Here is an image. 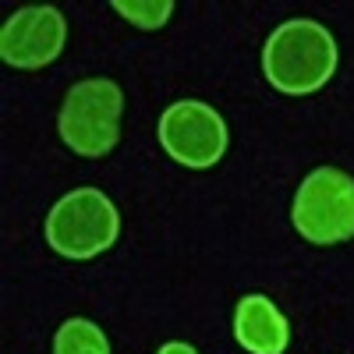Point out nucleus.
<instances>
[{
	"instance_id": "nucleus-4",
	"label": "nucleus",
	"mask_w": 354,
	"mask_h": 354,
	"mask_svg": "<svg viewBox=\"0 0 354 354\" xmlns=\"http://www.w3.org/2000/svg\"><path fill=\"white\" fill-rule=\"evenodd\" d=\"M121 234V213L100 188H75L50 209L46 241L68 259H96Z\"/></svg>"
},
{
	"instance_id": "nucleus-5",
	"label": "nucleus",
	"mask_w": 354,
	"mask_h": 354,
	"mask_svg": "<svg viewBox=\"0 0 354 354\" xmlns=\"http://www.w3.org/2000/svg\"><path fill=\"white\" fill-rule=\"evenodd\" d=\"M156 131H160V145L167 149V156L192 170H205V167L220 163V156L227 153V142H230L223 117L202 100H181V103L167 106Z\"/></svg>"
},
{
	"instance_id": "nucleus-10",
	"label": "nucleus",
	"mask_w": 354,
	"mask_h": 354,
	"mask_svg": "<svg viewBox=\"0 0 354 354\" xmlns=\"http://www.w3.org/2000/svg\"><path fill=\"white\" fill-rule=\"evenodd\" d=\"M156 354H198V351H195L192 344H177V340H174V344H163Z\"/></svg>"
},
{
	"instance_id": "nucleus-7",
	"label": "nucleus",
	"mask_w": 354,
	"mask_h": 354,
	"mask_svg": "<svg viewBox=\"0 0 354 354\" xmlns=\"http://www.w3.org/2000/svg\"><path fill=\"white\" fill-rule=\"evenodd\" d=\"M234 337L248 354H283L290 344V326L266 294H248L234 312Z\"/></svg>"
},
{
	"instance_id": "nucleus-2",
	"label": "nucleus",
	"mask_w": 354,
	"mask_h": 354,
	"mask_svg": "<svg viewBox=\"0 0 354 354\" xmlns=\"http://www.w3.org/2000/svg\"><path fill=\"white\" fill-rule=\"evenodd\" d=\"M121 113H124V93L110 78H85L71 85L61 106V138L71 153L85 160L106 156L117 138H121Z\"/></svg>"
},
{
	"instance_id": "nucleus-8",
	"label": "nucleus",
	"mask_w": 354,
	"mask_h": 354,
	"mask_svg": "<svg viewBox=\"0 0 354 354\" xmlns=\"http://www.w3.org/2000/svg\"><path fill=\"white\" fill-rule=\"evenodd\" d=\"M53 354H110V344L93 319H68L53 337Z\"/></svg>"
},
{
	"instance_id": "nucleus-6",
	"label": "nucleus",
	"mask_w": 354,
	"mask_h": 354,
	"mask_svg": "<svg viewBox=\"0 0 354 354\" xmlns=\"http://www.w3.org/2000/svg\"><path fill=\"white\" fill-rule=\"evenodd\" d=\"M64 43H68V18L57 8L50 4L21 8L8 18L4 32H0V57L18 71H39L61 57Z\"/></svg>"
},
{
	"instance_id": "nucleus-3",
	"label": "nucleus",
	"mask_w": 354,
	"mask_h": 354,
	"mask_svg": "<svg viewBox=\"0 0 354 354\" xmlns=\"http://www.w3.org/2000/svg\"><path fill=\"white\" fill-rule=\"evenodd\" d=\"M294 230L312 245H344L354 238V177L319 167L298 185L290 205Z\"/></svg>"
},
{
	"instance_id": "nucleus-9",
	"label": "nucleus",
	"mask_w": 354,
	"mask_h": 354,
	"mask_svg": "<svg viewBox=\"0 0 354 354\" xmlns=\"http://www.w3.org/2000/svg\"><path fill=\"white\" fill-rule=\"evenodd\" d=\"M113 11L138 28H160L174 15V0H113Z\"/></svg>"
},
{
	"instance_id": "nucleus-1",
	"label": "nucleus",
	"mask_w": 354,
	"mask_h": 354,
	"mask_svg": "<svg viewBox=\"0 0 354 354\" xmlns=\"http://www.w3.org/2000/svg\"><path fill=\"white\" fill-rule=\"evenodd\" d=\"M337 71V43L326 25L290 18L262 46V75L283 96L319 93Z\"/></svg>"
}]
</instances>
